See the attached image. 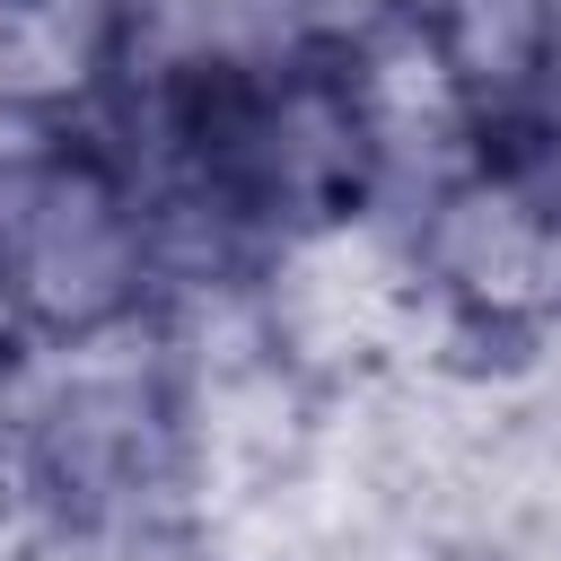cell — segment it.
<instances>
[{
    "instance_id": "cell-5",
    "label": "cell",
    "mask_w": 561,
    "mask_h": 561,
    "mask_svg": "<svg viewBox=\"0 0 561 561\" xmlns=\"http://www.w3.org/2000/svg\"><path fill=\"white\" fill-rule=\"evenodd\" d=\"M394 44L447 131H561V0H421Z\"/></svg>"
},
{
    "instance_id": "cell-6",
    "label": "cell",
    "mask_w": 561,
    "mask_h": 561,
    "mask_svg": "<svg viewBox=\"0 0 561 561\" xmlns=\"http://www.w3.org/2000/svg\"><path fill=\"white\" fill-rule=\"evenodd\" d=\"M289 26H316V35H351V44H394L412 35L421 0H280Z\"/></svg>"
},
{
    "instance_id": "cell-1",
    "label": "cell",
    "mask_w": 561,
    "mask_h": 561,
    "mask_svg": "<svg viewBox=\"0 0 561 561\" xmlns=\"http://www.w3.org/2000/svg\"><path fill=\"white\" fill-rule=\"evenodd\" d=\"M149 175L175 272H245L368 228L403 184L386 44L289 26H158L140 0L114 18L105 88L88 105Z\"/></svg>"
},
{
    "instance_id": "cell-2",
    "label": "cell",
    "mask_w": 561,
    "mask_h": 561,
    "mask_svg": "<svg viewBox=\"0 0 561 561\" xmlns=\"http://www.w3.org/2000/svg\"><path fill=\"white\" fill-rule=\"evenodd\" d=\"M175 298V237L140 158L96 114L0 105V324L26 359L167 324Z\"/></svg>"
},
{
    "instance_id": "cell-4",
    "label": "cell",
    "mask_w": 561,
    "mask_h": 561,
    "mask_svg": "<svg viewBox=\"0 0 561 561\" xmlns=\"http://www.w3.org/2000/svg\"><path fill=\"white\" fill-rule=\"evenodd\" d=\"M403 280L473 351L561 333V131H447L403 202Z\"/></svg>"
},
{
    "instance_id": "cell-7",
    "label": "cell",
    "mask_w": 561,
    "mask_h": 561,
    "mask_svg": "<svg viewBox=\"0 0 561 561\" xmlns=\"http://www.w3.org/2000/svg\"><path fill=\"white\" fill-rule=\"evenodd\" d=\"M53 543H61V535H53V517H44L18 447H9V430H0V561H35V552H53Z\"/></svg>"
},
{
    "instance_id": "cell-3",
    "label": "cell",
    "mask_w": 561,
    "mask_h": 561,
    "mask_svg": "<svg viewBox=\"0 0 561 561\" xmlns=\"http://www.w3.org/2000/svg\"><path fill=\"white\" fill-rule=\"evenodd\" d=\"M0 430L61 543L140 535L193 482V412L167 324L26 359V377L0 403Z\"/></svg>"
},
{
    "instance_id": "cell-8",
    "label": "cell",
    "mask_w": 561,
    "mask_h": 561,
    "mask_svg": "<svg viewBox=\"0 0 561 561\" xmlns=\"http://www.w3.org/2000/svg\"><path fill=\"white\" fill-rule=\"evenodd\" d=\"M114 0H0V26H79V18H105Z\"/></svg>"
}]
</instances>
